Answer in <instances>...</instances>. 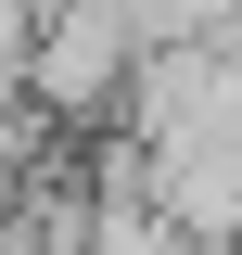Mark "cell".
<instances>
[{"mask_svg": "<svg viewBox=\"0 0 242 255\" xmlns=\"http://www.w3.org/2000/svg\"><path fill=\"white\" fill-rule=\"evenodd\" d=\"M140 51H153V26H127V13H77V26H51V38L26 51V77H38L51 115H115L127 77H140Z\"/></svg>", "mask_w": 242, "mask_h": 255, "instance_id": "obj_1", "label": "cell"}]
</instances>
